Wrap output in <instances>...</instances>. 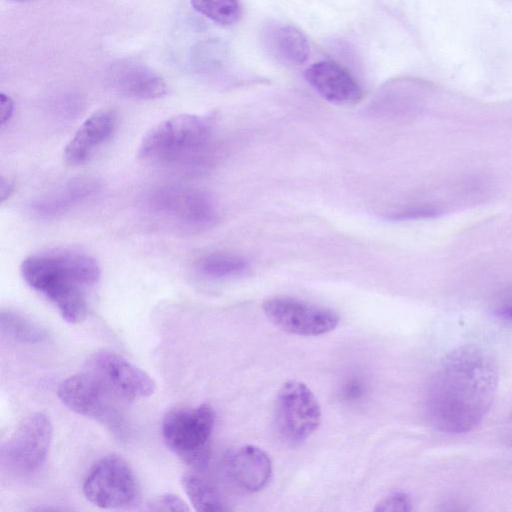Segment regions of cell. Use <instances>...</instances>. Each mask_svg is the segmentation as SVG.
Here are the masks:
<instances>
[{"label":"cell","instance_id":"obj_18","mask_svg":"<svg viewBox=\"0 0 512 512\" xmlns=\"http://www.w3.org/2000/svg\"><path fill=\"white\" fill-rule=\"evenodd\" d=\"M180 481L187 498L196 511L222 512L230 510L220 493L198 474L184 473Z\"/></svg>","mask_w":512,"mask_h":512},{"label":"cell","instance_id":"obj_24","mask_svg":"<svg viewBox=\"0 0 512 512\" xmlns=\"http://www.w3.org/2000/svg\"><path fill=\"white\" fill-rule=\"evenodd\" d=\"M150 511H189L187 504L177 495L166 493L153 499L148 504Z\"/></svg>","mask_w":512,"mask_h":512},{"label":"cell","instance_id":"obj_8","mask_svg":"<svg viewBox=\"0 0 512 512\" xmlns=\"http://www.w3.org/2000/svg\"><path fill=\"white\" fill-rule=\"evenodd\" d=\"M53 435L50 418L42 412L25 417L2 443L1 464L14 476H28L45 463Z\"/></svg>","mask_w":512,"mask_h":512},{"label":"cell","instance_id":"obj_7","mask_svg":"<svg viewBox=\"0 0 512 512\" xmlns=\"http://www.w3.org/2000/svg\"><path fill=\"white\" fill-rule=\"evenodd\" d=\"M82 490L90 503L102 509H128L140 498V486L134 470L116 454L102 457L91 467Z\"/></svg>","mask_w":512,"mask_h":512},{"label":"cell","instance_id":"obj_20","mask_svg":"<svg viewBox=\"0 0 512 512\" xmlns=\"http://www.w3.org/2000/svg\"><path fill=\"white\" fill-rule=\"evenodd\" d=\"M0 328L3 334L22 343H40L47 338L44 328L11 310L1 311Z\"/></svg>","mask_w":512,"mask_h":512},{"label":"cell","instance_id":"obj_19","mask_svg":"<svg viewBox=\"0 0 512 512\" xmlns=\"http://www.w3.org/2000/svg\"><path fill=\"white\" fill-rule=\"evenodd\" d=\"M248 268V262L242 256L214 252L200 257L195 263L199 274L210 279H227L241 275Z\"/></svg>","mask_w":512,"mask_h":512},{"label":"cell","instance_id":"obj_5","mask_svg":"<svg viewBox=\"0 0 512 512\" xmlns=\"http://www.w3.org/2000/svg\"><path fill=\"white\" fill-rule=\"evenodd\" d=\"M57 394L75 413L99 422L119 436L124 433L123 406L127 402L90 373L83 371L64 379Z\"/></svg>","mask_w":512,"mask_h":512},{"label":"cell","instance_id":"obj_10","mask_svg":"<svg viewBox=\"0 0 512 512\" xmlns=\"http://www.w3.org/2000/svg\"><path fill=\"white\" fill-rule=\"evenodd\" d=\"M262 308L276 327L299 336L323 335L339 323V316L332 309L286 296L267 298Z\"/></svg>","mask_w":512,"mask_h":512},{"label":"cell","instance_id":"obj_1","mask_svg":"<svg viewBox=\"0 0 512 512\" xmlns=\"http://www.w3.org/2000/svg\"><path fill=\"white\" fill-rule=\"evenodd\" d=\"M499 372L494 357L477 345L448 353L430 378L426 412L438 431L461 434L473 430L494 401Z\"/></svg>","mask_w":512,"mask_h":512},{"label":"cell","instance_id":"obj_13","mask_svg":"<svg viewBox=\"0 0 512 512\" xmlns=\"http://www.w3.org/2000/svg\"><path fill=\"white\" fill-rule=\"evenodd\" d=\"M307 82L328 102L353 105L362 98V90L352 75L333 61H319L305 71Z\"/></svg>","mask_w":512,"mask_h":512},{"label":"cell","instance_id":"obj_17","mask_svg":"<svg viewBox=\"0 0 512 512\" xmlns=\"http://www.w3.org/2000/svg\"><path fill=\"white\" fill-rule=\"evenodd\" d=\"M266 41L270 52L284 63L300 65L309 57L306 37L293 26L283 25L269 30Z\"/></svg>","mask_w":512,"mask_h":512},{"label":"cell","instance_id":"obj_11","mask_svg":"<svg viewBox=\"0 0 512 512\" xmlns=\"http://www.w3.org/2000/svg\"><path fill=\"white\" fill-rule=\"evenodd\" d=\"M90 373L126 402L154 394V379L140 367L111 351H98L85 363Z\"/></svg>","mask_w":512,"mask_h":512},{"label":"cell","instance_id":"obj_16","mask_svg":"<svg viewBox=\"0 0 512 512\" xmlns=\"http://www.w3.org/2000/svg\"><path fill=\"white\" fill-rule=\"evenodd\" d=\"M116 116L103 109L90 115L78 128L64 150L65 161L70 165L86 162L101 145L112 136Z\"/></svg>","mask_w":512,"mask_h":512},{"label":"cell","instance_id":"obj_21","mask_svg":"<svg viewBox=\"0 0 512 512\" xmlns=\"http://www.w3.org/2000/svg\"><path fill=\"white\" fill-rule=\"evenodd\" d=\"M193 8L221 25H231L241 16L239 0H190Z\"/></svg>","mask_w":512,"mask_h":512},{"label":"cell","instance_id":"obj_23","mask_svg":"<svg viewBox=\"0 0 512 512\" xmlns=\"http://www.w3.org/2000/svg\"><path fill=\"white\" fill-rule=\"evenodd\" d=\"M440 212L441 211L435 206H413L395 212L389 215L388 218L395 221L433 218L438 216Z\"/></svg>","mask_w":512,"mask_h":512},{"label":"cell","instance_id":"obj_25","mask_svg":"<svg viewBox=\"0 0 512 512\" xmlns=\"http://www.w3.org/2000/svg\"><path fill=\"white\" fill-rule=\"evenodd\" d=\"M1 125L7 124L13 116L14 102L10 96L1 93L0 96Z\"/></svg>","mask_w":512,"mask_h":512},{"label":"cell","instance_id":"obj_28","mask_svg":"<svg viewBox=\"0 0 512 512\" xmlns=\"http://www.w3.org/2000/svg\"><path fill=\"white\" fill-rule=\"evenodd\" d=\"M15 1H27V0H15Z\"/></svg>","mask_w":512,"mask_h":512},{"label":"cell","instance_id":"obj_22","mask_svg":"<svg viewBox=\"0 0 512 512\" xmlns=\"http://www.w3.org/2000/svg\"><path fill=\"white\" fill-rule=\"evenodd\" d=\"M374 510L381 512L411 511L413 510V502L407 493L396 491L381 499Z\"/></svg>","mask_w":512,"mask_h":512},{"label":"cell","instance_id":"obj_4","mask_svg":"<svg viewBox=\"0 0 512 512\" xmlns=\"http://www.w3.org/2000/svg\"><path fill=\"white\" fill-rule=\"evenodd\" d=\"M144 205L158 220L192 232L211 227L218 215L215 201L208 192L186 185L153 188L145 196Z\"/></svg>","mask_w":512,"mask_h":512},{"label":"cell","instance_id":"obj_9","mask_svg":"<svg viewBox=\"0 0 512 512\" xmlns=\"http://www.w3.org/2000/svg\"><path fill=\"white\" fill-rule=\"evenodd\" d=\"M321 421V406L303 382L290 380L279 389L274 406V424L278 436L289 445L308 439Z\"/></svg>","mask_w":512,"mask_h":512},{"label":"cell","instance_id":"obj_12","mask_svg":"<svg viewBox=\"0 0 512 512\" xmlns=\"http://www.w3.org/2000/svg\"><path fill=\"white\" fill-rule=\"evenodd\" d=\"M99 189L100 183L94 177H74L32 199L28 209L40 219L58 218L93 197Z\"/></svg>","mask_w":512,"mask_h":512},{"label":"cell","instance_id":"obj_15","mask_svg":"<svg viewBox=\"0 0 512 512\" xmlns=\"http://www.w3.org/2000/svg\"><path fill=\"white\" fill-rule=\"evenodd\" d=\"M109 81L119 93L137 99H156L167 92L164 80L156 72L131 60L112 65Z\"/></svg>","mask_w":512,"mask_h":512},{"label":"cell","instance_id":"obj_6","mask_svg":"<svg viewBox=\"0 0 512 512\" xmlns=\"http://www.w3.org/2000/svg\"><path fill=\"white\" fill-rule=\"evenodd\" d=\"M215 411L203 403L196 407H177L163 417L161 432L166 446L184 462L200 465L208 456Z\"/></svg>","mask_w":512,"mask_h":512},{"label":"cell","instance_id":"obj_27","mask_svg":"<svg viewBox=\"0 0 512 512\" xmlns=\"http://www.w3.org/2000/svg\"><path fill=\"white\" fill-rule=\"evenodd\" d=\"M497 314L501 318L512 321V302L500 306L497 309Z\"/></svg>","mask_w":512,"mask_h":512},{"label":"cell","instance_id":"obj_2","mask_svg":"<svg viewBox=\"0 0 512 512\" xmlns=\"http://www.w3.org/2000/svg\"><path fill=\"white\" fill-rule=\"evenodd\" d=\"M21 275L42 294L69 323L82 322L88 314V290L100 278V267L89 255L57 251L35 254L23 260Z\"/></svg>","mask_w":512,"mask_h":512},{"label":"cell","instance_id":"obj_3","mask_svg":"<svg viewBox=\"0 0 512 512\" xmlns=\"http://www.w3.org/2000/svg\"><path fill=\"white\" fill-rule=\"evenodd\" d=\"M138 155L149 163L183 172H200L214 157L211 121L194 114L173 116L144 135Z\"/></svg>","mask_w":512,"mask_h":512},{"label":"cell","instance_id":"obj_14","mask_svg":"<svg viewBox=\"0 0 512 512\" xmlns=\"http://www.w3.org/2000/svg\"><path fill=\"white\" fill-rule=\"evenodd\" d=\"M225 468L232 481L249 492L264 489L272 476V462L261 448L245 444L225 457Z\"/></svg>","mask_w":512,"mask_h":512},{"label":"cell","instance_id":"obj_26","mask_svg":"<svg viewBox=\"0 0 512 512\" xmlns=\"http://www.w3.org/2000/svg\"><path fill=\"white\" fill-rule=\"evenodd\" d=\"M15 183L13 180L7 177H1L0 183V197L1 202H4L7 198L10 197L12 192L14 191Z\"/></svg>","mask_w":512,"mask_h":512}]
</instances>
